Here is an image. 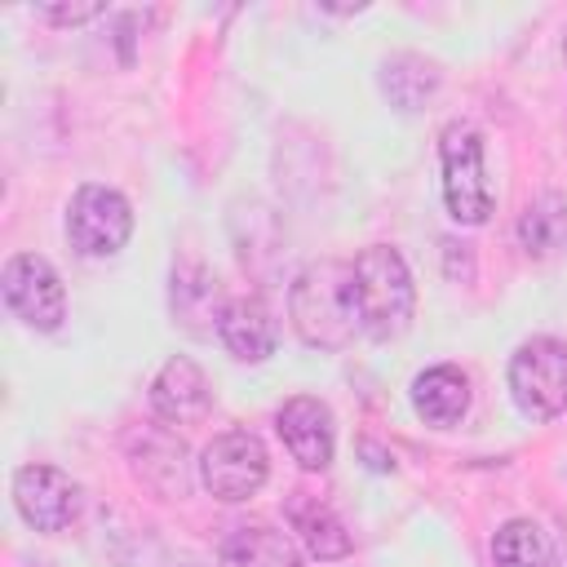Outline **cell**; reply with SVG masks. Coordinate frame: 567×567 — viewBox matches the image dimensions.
Segmentation results:
<instances>
[{
  "mask_svg": "<svg viewBox=\"0 0 567 567\" xmlns=\"http://www.w3.org/2000/svg\"><path fill=\"white\" fill-rule=\"evenodd\" d=\"M288 319H292V328L306 346L346 350L363 332L359 328V306H354L350 261H337V257L310 261L288 288Z\"/></svg>",
  "mask_w": 567,
  "mask_h": 567,
  "instance_id": "6da1fadb",
  "label": "cell"
},
{
  "mask_svg": "<svg viewBox=\"0 0 567 567\" xmlns=\"http://www.w3.org/2000/svg\"><path fill=\"white\" fill-rule=\"evenodd\" d=\"M354 306H359V328L372 341H394L408 332L416 315V284L399 248L390 244H368L354 261Z\"/></svg>",
  "mask_w": 567,
  "mask_h": 567,
  "instance_id": "7a4b0ae2",
  "label": "cell"
},
{
  "mask_svg": "<svg viewBox=\"0 0 567 567\" xmlns=\"http://www.w3.org/2000/svg\"><path fill=\"white\" fill-rule=\"evenodd\" d=\"M439 159H443V204L452 221L461 226H483L496 195L483 168V137L474 124H447L439 137Z\"/></svg>",
  "mask_w": 567,
  "mask_h": 567,
  "instance_id": "3957f363",
  "label": "cell"
},
{
  "mask_svg": "<svg viewBox=\"0 0 567 567\" xmlns=\"http://www.w3.org/2000/svg\"><path fill=\"white\" fill-rule=\"evenodd\" d=\"M509 394L523 416L549 421L567 412V341L527 337L509 354Z\"/></svg>",
  "mask_w": 567,
  "mask_h": 567,
  "instance_id": "277c9868",
  "label": "cell"
},
{
  "mask_svg": "<svg viewBox=\"0 0 567 567\" xmlns=\"http://www.w3.org/2000/svg\"><path fill=\"white\" fill-rule=\"evenodd\" d=\"M266 478H270V452L252 430H221L199 452V483L226 505L257 496Z\"/></svg>",
  "mask_w": 567,
  "mask_h": 567,
  "instance_id": "5b68a950",
  "label": "cell"
},
{
  "mask_svg": "<svg viewBox=\"0 0 567 567\" xmlns=\"http://www.w3.org/2000/svg\"><path fill=\"white\" fill-rule=\"evenodd\" d=\"M133 235V204L102 182H89L66 204V239L80 257H115Z\"/></svg>",
  "mask_w": 567,
  "mask_h": 567,
  "instance_id": "8992f818",
  "label": "cell"
},
{
  "mask_svg": "<svg viewBox=\"0 0 567 567\" xmlns=\"http://www.w3.org/2000/svg\"><path fill=\"white\" fill-rule=\"evenodd\" d=\"M0 292L9 315L31 332H58L66 319V288L62 275L40 252H13L0 275Z\"/></svg>",
  "mask_w": 567,
  "mask_h": 567,
  "instance_id": "52a82bcc",
  "label": "cell"
},
{
  "mask_svg": "<svg viewBox=\"0 0 567 567\" xmlns=\"http://www.w3.org/2000/svg\"><path fill=\"white\" fill-rule=\"evenodd\" d=\"M13 509L35 532H66L84 509V487L58 465L13 470Z\"/></svg>",
  "mask_w": 567,
  "mask_h": 567,
  "instance_id": "ba28073f",
  "label": "cell"
},
{
  "mask_svg": "<svg viewBox=\"0 0 567 567\" xmlns=\"http://www.w3.org/2000/svg\"><path fill=\"white\" fill-rule=\"evenodd\" d=\"M275 430L288 447V456L301 465V470H328L332 465V452H337V425H332V412L323 399L315 394H292L279 416H275Z\"/></svg>",
  "mask_w": 567,
  "mask_h": 567,
  "instance_id": "9c48e42d",
  "label": "cell"
},
{
  "mask_svg": "<svg viewBox=\"0 0 567 567\" xmlns=\"http://www.w3.org/2000/svg\"><path fill=\"white\" fill-rule=\"evenodd\" d=\"M208 408H213V385L204 368L186 354H173L151 381V412L164 425H195L208 416Z\"/></svg>",
  "mask_w": 567,
  "mask_h": 567,
  "instance_id": "30bf717a",
  "label": "cell"
},
{
  "mask_svg": "<svg viewBox=\"0 0 567 567\" xmlns=\"http://www.w3.org/2000/svg\"><path fill=\"white\" fill-rule=\"evenodd\" d=\"M128 461H133V474L155 492V496H186L190 487V461H186V443L155 425V430H142L128 439Z\"/></svg>",
  "mask_w": 567,
  "mask_h": 567,
  "instance_id": "8fae6325",
  "label": "cell"
},
{
  "mask_svg": "<svg viewBox=\"0 0 567 567\" xmlns=\"http://www.w3.org/2000/svg\"><path fill=\"white\" fill-rule=\"evenodd\" d=\"M217 341L235 363H266L279 346V323L261 297H235L217 319Z\"/></svg>",
  "mask_w": 567,
  "mask_h": 567,
  "instance_id": "7c38bea8",
  "label": "cell"
},
{
  "mask_svg": "<svg viewBox=\"0 0 567 567\" xmlns=\"http://www.w3.org/2000/svg\"><path fill=\"white\" fill-rule=\"evenodd\" d=\"M284 514H288V527L297 532V545H301L310 558H319V563L350 558L354 536H350V527L341 523V514H337L328 501H319V496H310V492H292L288 505H284Z\"/></svg>",
  "mask_w": 567,
  "mask_h": 567,
  "instance_id": "4fadbf2b",
  "label": "cell"
},
{
  "mask_svg": "<svg viewBox=\"0 0 567 567\" xmlns=\"http://www.w3.org/2000/svg\"><path fill=\"white\" fill-rule=\"evenodd\" d=\"M221 567H306L301 545L275 523H235L217 545Z\"/></svg>",
  "mask_w": 567,
  "mask_h": 567,
  "instance_id": "5bb4252c",
  "label": "cell"
},
{
  "mask_svg": "<svg viewBox=\"0 0 567 567\" xmlns=\"http://www.w3.org/2000/svg\"><path fill=\"white\" fill-rule=\"evenodd\" d=\"M412 408H416V416L425 425H439V430L465 421V412H470V377L461 368H452V363H434V368L416 372Z\"/></svg>",
  "mask_w": 567,
  "mask_h": 567,
  "instance_id": "9a60e30c",
  "label": "cell"
},
{
  "mask_svg": "<svg viewBox=\"0 0 567 567\" xmlns=\"http://www.w3.org/2000/svg\"><path fill=\"white\" fill-rule=\"evenodd\" d=\"M518 244L527 257H558L567 248V195L545 190L518 217Z\"/></svg>",
  "mask_w": 567,
  "mask_h": 567,
  "instance_id": "2e32d148",
  "label": "cell"
},
{
  "mask_svg": "<svg viewBox=\"0 0 567 567\" xmlns=\"http://www.w3.org/2000/svg\"><path fill=\"white\" fill-rule=\"evenodd\" d=\"M381 89L399 111H416V106H425V97H434L439 66L421 53H394L381 62Z\"/></svg>",
  "mask_w": 567,
  "mask_h": 567,
  "instance_id": "e0dca14e",
  "label": "cell"
},
{
  "mask_svg": "<svg viewBox=\"0 0 567 567\" xmlns=\"http://www.w3.org/2000/svg\"><path fill=\"white\" fill-rule=\"evenodd\" d=\"M492 558H496V567H558L554 540L532 518L501 523V532L492 536Z\"/></svg>",
  "mask_w": 567,
  "mask_h": 567,
  "instance_id": "ac0fdd59",
  "label": "cell"
},
{
  "mask_svg": "<svg viewBox=\"0 0 567 567\" xmlns=\"http://www.w3.org/2000/svg\"><path fill=\"white\" fill-rule=\"evenodd\" d=\"M97 13H102L97 4H75V9H40V18H44V22H62V27L89 22V18H97Z\"/></svg>",
  "mask_w": 567,
  "mask_h": 567,
  "instance_id": "d6986e66",
  "label": "cell"
},
{
  "mask_svg": "<svg viewBox=\"0 0 567 567\" xmlns=\"http://www.w3.org/2000/svg\"><path fill=\"white\" fill-rule=\"evenodd\" d=\"M563 58H567V40H563Z\"/></svg>",
  "mask_w": 567,
  "mask_h": 567,
  "instance_id": "ffe728a7",
  "label": "cell"
},
{
  "mask_svg": "<svg viewBox=\"0 0 567 567\" xmlns=\"http://www.w3.org/2000/svg\"><path fill=\"white\" fill-rule=\"evenodd\" d=\"M186 567H195V563H186Z\"/></svg>",
  "mask_w": 567,
  "mask_h": 567,
  "instance_id": "44dd1931",
  "label": "cell"
}]
</instances>
